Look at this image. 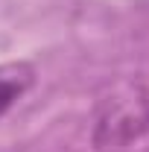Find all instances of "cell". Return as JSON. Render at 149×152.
<instances>
[{
    "label": "cell",
    "mask_w": 149,
    "mask_h": 152,
    "mask_svg": "<svg viewBox=\"0 0 149 152\" xmlns=\"http://www.w3.org/2000/svg\"><path fill=\"white\" fill-rule=\"evenodd\" d=\"M32 79H35V70L26 61H6V64H0V120L29 91Z\"/></svg>",
    "instance_id": "6da1fadb"
}]
</instances>
